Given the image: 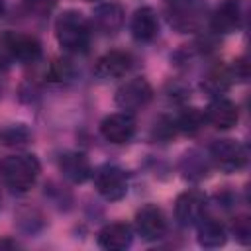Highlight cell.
Listing matches in <instances>:
<instances>
[{
  "label": "cell",
  "mask_w": 251,
  "mask_h": 251,
  "mask_svg": "<svg viewBox=\"0 0 251 251\" xmlns=\"http://www.w3.org/2000/svg\"><path fill=\"white\" fill-rule=\"evenodd\" d=\"M55 35L59 45L69 53H84L90 43V27L76 10H67L55 20Z\"/></svg>",
  "instance_id": "6da1fadb"
},
{
  "label": "cell",
  "mask_w": 251,
  "mask_h": 251,
  "mask_svg": "<svg viewBox=\"0 0 251 251\" xmlns=\"http://www.w3.org/2000/svg\"><path fill=\"white\" fill-rule=\"evenodd\" d=\"M0 173L4 182L16 190V192H25L29 190L37 176H39V161L33 155H10L0 163Z\"/></svg>",
  "instance_id": "7a4b0ae2"
},
{
  "label": "cell",
  "mask_w": 251,
  "mask_h": 251,
  "mask_svg": "<svg viewBox=\"0 0 251 251\" xmlns=\"http://www.w3.org/2000/svg\"><path fill=\"white\" fill-rule=\"evenodd\" d=\"M165 12L169 24L176 31L188 33L200 29L206 16V4L204 0H165Z\"/></svg>",
  "instance_id": "3957f363"
},
{
  "label": "cell",
  "mask_w": 251,
  "mask_h": 251,
  "mask_svg": "<svg viewBox=\"0 0 251 251\" xmlns=\"http://www.w3.org/2000/svg\"><path fill=\"white\" fill-rule=\"evenodd\" d=\"M94 186L98 194L110 202L122 200L127 194V175L112 165H104L94 173Z\"/></svg>",
  "instance_id": "277c9868"
},
{
  "label": "cell",
  "mask_w": 251,
  "mask_h": 251,
  "mask_svg": "<svg viewBox=\"0 0 251 251\" xmlns=\"http://www.w3.org/2000/svg\"><path fill=\"white\" fill-rule=\"evenodd\" d=\"M153 98V88L145 78H131L116 90V104L126 112L145 108Z\"/></svg>",
  "instance_id": "5b68a950"
},
{
  "label": "cell",
  "mask_w": 251,
  "mask_h": 251,
  "mask_svg": "<svg viewBox=\"0 0 251 251\" xmlns=\"http://www.w3.org/2000/svg\"><path fill=\"white\" fill-rule=\"evenodd\" d=\"M210 155L214 163L226 171V173H235L247 163V151L245 147L235 141V139H218L210 147Z\"/></svg>",
  "instance_id": "8992f818"
},
{
  "label": "cell",
  "mask_w": 251,
  "mask_h": 251,
  "mask_svg": "<svg viewBox=\"0 0 251 251\" xmlns=\"http://www.w3.org/2000/svg\"><path fill=\"white\" fill-rule=\"evenodd\" d=\"M135 227L137 233L145 241H157L165 235L167 231V220L165 214L159 206L155 204H145L135 212Z\"/></svg>",
  "instance_id": "52a82bcc"
},
{
  "label": "cell",
  "mask_w": 251,
  "mask_h": 251,
  "mask_svg": "<svg viewBox=\"0 0 251 251\" xmlns=\"http://www.w3.org/2000/svg\"><path fill=\"white\" fill-rule=\"evenodd\" d=\"M206 210V196L200 190H186L175 202V216L180 226L190 227L196 226L204 218Z\"/></svg>",
  "instance_id": "ba28073f"
},
{
  "label": "cell",
  "mask_w": 251,
  "mask_h": 251,
  "mask_svg": "<svg viewBox=\"0 0 251 251\" xmlns=\"http://www.w3.org/2000/svg\"><path fill=\"white\" fill-rule=\"evenodd\" d=\"M100 131L104 139L110 143H116V145L127 143L135 135V120L129 112H116L102 120Z\"/></svg>",
  "instance_id": "9c48e42d"
},
{
  "label": "cell",
  "mask_w": 251,
  "mask_h": 251,
  "mask_svg": "<svg viewBox=\"0 0 251 251\" xmlns=\"http://www.w3.org/2000/svg\"><path fill=\"white\" fill-rule=\"evenodd\" d=\"M204 120H208L216 129H229L239 120L237 106L227 98H216L208 104L204 112Z\"/></svg>",
  "instance_id": "30bf717a"
},
{
  "label": "cell",
  "mask_w": 251,
  "mask_h": 251,
  "mask_svg": "<svg viewBox=\"0 0 251 251\" xmlns=\"http://www.w3.org/2000/svg\"><path fill=\"white\" fill-rule=\"evenodd\" d=\"M131 241H133V231L124 222L108 224L98 233V245L106 251H124L131 245Z\"/></svg>",
  "instance_id": "8fae6325"
},
{
  "label": "cell",
  "mask_w": 251,
  "mask_h": 251,
  "mask_svg": "<svg viewBox=\"0 0 251 251\" xmlns=\"http://www.w3.org/2000/svg\"><path fill=\"white\" fill-rule=\"evenodd\" d=\"M92 24L98 31L106 33V35H114L122 29L124 25V10L122 6L108 2V4H100L94 14H92Z\"/></svg>",
  "instance_id": "7c38bea8"
},
{
  "label": "cell",
  "mask_w": 251,
  "mask_h": 251,
  "mask_svg": "<svg viewBox=\"0 0 251 251\" xmlns=\"http://www.w3.org/2000/svg\"><path fill=\"white\" fill-rule=\"evenodd\" d=\"M131 67V57L126 51H108L96 63V76L100 78H120Z\"/></svg>",
  "instance_id": "4fadbf2b"
},
{
  "label": "cell",
  "mask_w": 251,
  "mask_h": 251,
  "mask_svg": "<svg viewBox=\"0 0 251 251\" xmlns=\"http://www.w3.org/2000/svg\"><path fill=\"white\" fill-rule=\"evenodd\" d=\"M59 169L63 173L65 178H69L71 182L78 184V182H84L88 176H90V161L84 153H78V151H67L61 155L59 159Z\"/></svg>",
  "instance_id": "5bb4252c"
},
{
  "label": "cell",
  "mask_w": 251,
  "mask_h": 251,
  "mask_svg": "<svg viewBox=\"0 0 251 251\" xmlns=\"http://www.w3.org/2000/svg\"><path fill=\"white\" fill-rule=\"evenodd\" d=\"M131 33L135 39L139 41H151L157 37L159 31V20L153 8L143 6L139 10H135V14L131 16Z\"/></svg>",
  "instance_id": "9a60e30c"
},
{
  "label": "cell",
  "mask_w": 251,
  "mask_h": 251,
  "mask_svg": "<svg viewBox=\"0 0 251 251\" xmlns=\"http://www.w3.org/2000/svg\"><path fill=\"white\" fill-rule=\"evenodd\" d=\"M241 24V12L235 2L222 4L212 16V27L218 33H233Z\"/></svg>",
  "instance_id": "2e32d148"
},
{
  "label": "cell",
  "mask_w": 251,
  "mask_h": 251,
  "mask_svg": "<svg viewBox=\"0 0 251 251\" xmlns=\"http://www.w3.org/2000/svg\"><path fill=\"white\" fill-rule=\"evenodd\" d=\"M198 243L208 249L222 247L226 243V227L214 218H202L198 222Z\"/></svg>",
  "instance_id": "e0dca14e"
},
{
  "label": "cell",
  "mask_w": 251,
  "mask_h": 251,
  "mask_svg": "<svg viewBox=\"0 0 251 251\" xmlns=\"http://www.w3.org/2000/svg\"><path fill=\"white\" fill-rule=\"evenodd\" d=\"M41 55V45L31 35H16V61L33 63Z\"/></svg>",
  "instance_id": "ac0fdd59"
},
{
  "label": "cell",
  "mask_w": 251,
  "mask_h": 251,
  "mask_svg": "<svg viewBox=\"0 0 251 251\" xmlns=\"http://www.w3.org/2000/svg\"><path fill=\"white\" fill-rule=\"evenodd\" d=\"M204 124V114L198 108H186L178 118V127L186 133H194Z\"/></svg>",
  "instance_id": "d6986e66"
},
{
  "label": "cell",
  "mask_w": 251,
  "mask_h": 251,
  "mask_svg": "<svg viewBox=\"0 0 251 251\" xmlns=\"http://www.w3.org/2000/svg\"><path fill=\"white\" fill-rule=\"evenodd\" d=\"M16 61V33H0V67Z\"/></svg>",
  "instance_id": "ffe728a7"
},
{
  "label": "cell",
  "mask_w": 251,
  "mask_h": 251,
  "mask_svg": "<svg viewBox=\"0 0 251 251\" xmlns=\"http://www.w3.org/2000/svg\"><path fill=\"white\" fill-rule=\"evenodd\" d=\"M49 76L55 82H63V80H71L75 76V67L71 61L67 59H55L49 67Z\"/></svg>",
  "instance_id": "44dd1931"
},
{
  "label": "cell",
  "mask_w": 251,
  "mask_h": 251,
  "mask_svg": "<svg viewBox=\"0 0 251 251\" xmlns=\"http://www.w3.org/2000/svg\"><path fill=\"white\" fill-rule=\"evenodd\" d=\"M229 84V75L224 73V71H216L212 73L204 82H202V88H206L210 94H218L222 90H226Z\"/></svg>",
  "instance_id": "7402d4cb"
},
{
  "label": "cell",
  "mask_w": 251,
  "mask_h": 251,
  "mask_svg": "<svg viewBox=\"0 0 251 251\" xmlns=\"http://www.w3.org/2000/svg\"><path fill=\"white\" fill-rule=\"evenodd\" d=\"M233 233L235 237L241 241V243H249L251 239V226H249V220L247 218H237L233 222Z\"/></svg>",
  "instance_id": "603a6c76"
},
{
  "label": "cell",
  "mask_w": 251,
  "mask_h": 251,
  "mask_svg": "<svg viewBox=\"0 0 251 251\" xmlns=\"http://www.w3.org/2000/svg\"><path fill=\"white\" fill-rule=\"evenodd\" d=\"M2 10H4V4H2V0H0V14H2Z\"/></svg>",
  "instance_id": "cb8c5ba5"
},
{
  "label": "cell",
  "mask_w": 251,
  "mask_h": 251,
  "mask_svg": "<svg viewBox=\"0 0 251 251\" xmlns=\"http://www.w3.org/2000/svg\"><path fill=\"white\" fill-rule=\"evenodd\" d=\"M88 2H92V0H88Z\"/></svg>",
  "instance_id": "d4e9b609"
}]
</instances>
